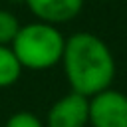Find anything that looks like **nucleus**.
Wrapping results in <instances>:
<instances>
[{
  "label": "nucleus",
  "instance_id": "nucleus-1",
  "mask_svg": "<svg viewBox=\"0 0 127 127\" xmlns=\"http://www.w3.org/2000/svg\"><path fill=\"white\" fill-rule=\"evenodd\" d=\"M60 64L69 89L85 97L111 87L117 71L111 48L91 32H75L65 38Z\"/></svg>",
  "mask_w": 127,
  "mask_h": 127
},
{
  "label": "nucleus",
  "instance_id": "nucleus-8",
  "mask_svg": "<svg viewBox=\"0 0 127 127\" xmlns=\"http://www.w3.org/2000/svg\"><path fill=\"white\" fill-rule=\"evenodd\" d=\"M4 127H46V125L32 111H16L14 115L8 117V121L4 123Z\"/></svg>",
  "mask_w": 127,
  "mask_h": 127
},
{
  "label": "nucleus",
  "instance_id": "nucleus-2",
  "mask_svg": "<svg viewBox=\"0 0 127 127\" xmlns=\"http://www.w3.org/2000/svg\"><path fill=\"white\" fill-rule=\"evenodd\" d=\"M64 46L65 38L62 36L58 26L40 20L20 26L16 38L10 44L20 65L32 71H46L60 64Z\"/></svg>",
  "mask_w": 127,
  "mask_h": 127
},
{
  "label": "nucleus",
  "instance_id": "nucleus-4",
  "mask_svg": "<svg viewBox=\"0 0 127 127\" xmlns=\"http://www.w3.org/2000/svg\"><path fill=\"white\" fill-rule=\"evenodd\" d=\"M89 123V97L75 93L62 95L52 103L46 115V127H87Z\"/></svg>",
  "mask_w": 127,
  "mask_h": 127
},
{
  "label": "nucleus",
  "instance_id": "nucleus-7",
  "mask_svg": "<svg viewBox=\"0 0 127 127\" xmlns=\"http://www.w3.org/2000/svg\"><path fill=\"white\" fill-rule=\"evenodd\" d=\"M20 26L22 24L18 22V18L12 12L0 8V46H10L20 30Z\"/></svg>",
  "mask_w": 127,
  "mask_h": 127
},
{
  "label": "nucleus",
  "instance_id": "nucleus-3",
  "mask_svg": "<svg viewBox=\"0 0 127 127\" xmlns=\"http://www.w3.org/2000/svg\"><path fill=\"white\" fill-rule=\"evenodd\" d=\"M91 127H127V93L103 89L89 97Z\"/></svg>",
  "mask_w": 127,
  "mask_h": 127
},
{
  "label": "nucleus",
  "instance_id": "nucleus-5",
  "mask_svg": "<svg viewBox=\"0 0 127 127\" xmlns=\"http://www.w3.org/2000/svg\"><path fill=\"white\" fill-rule=\"evenodd\" d=\"M28 10L46 24H65L79 16L85 0H24Z\"/></svg>",
  "mask_w": 127,
  "mask_h": 127
},
{
  "label": "nucleus",
  "instance_id": "nucleus-6",
  "mask_svg": "<svg viewBox=\"0 0 127 127\" xmlns=\"http://www.w3.org/2000/svg\"><path fill=\"white\" fill-rule=\"evenodd\" d=\"M22 71L24 67L20 65L14 50L10 46H0V89L12 87L20 79Z\"/></svg>",
  "mask_w": 127,
  "mask_h": 127
}]
</instances>
